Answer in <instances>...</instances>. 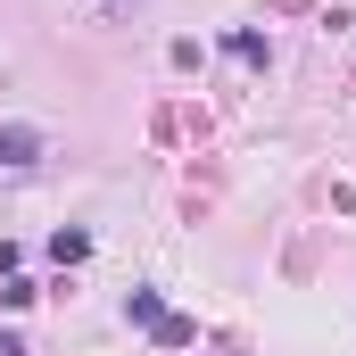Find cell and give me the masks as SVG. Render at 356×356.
<instances>
[{"mask_svg": "<svg viewBox=\"0 0 356 356\" xmlns=\"http://www.w3.org/2000/svg\"><path fill=\"white\" fill-rule=\"evenodd\" d=\"M124 315H133V323H158L166 307H158V290H133V298H124Z\"/></svg>", "mask_w": 356, "mask_h": 356, "instance_id": "cell-2", "label": "cell"}, {"mask_svg": "<svg viewBox=\"0 0 356 356\" xmlns=\"http://www.w3.org/2000/svg\"><path fill=\"white\" fill-rule=\"evenodd\" d=\"M42 158H50L42 124H0V166H42Z\"/></svg>", "mask_w": 356, "mask_h": 356, "instance_id": "cell-1", "label": "cell"}]
</instances>
